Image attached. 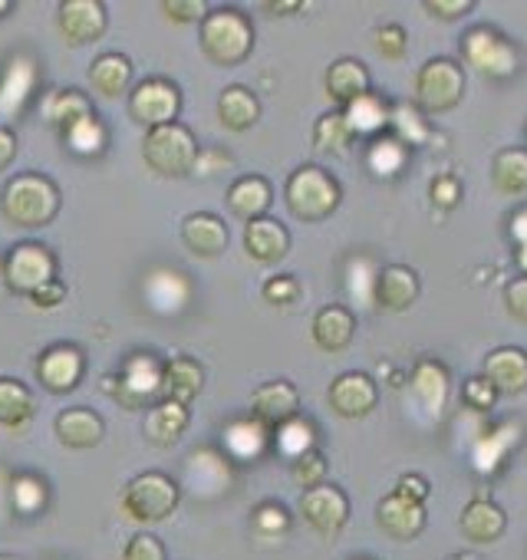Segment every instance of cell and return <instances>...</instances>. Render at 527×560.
I'll return each instance as SVG.
<instances>
[{
	"label": "cell",
	"mask_w": 527,
	"mask_h": 560,
	"mask_svg": "<svg viewBox=\"0 0 527 560\" xmlns=\"http://www.w3.org/2000/svg\"><path fill=\"white\" fill-rule=\"evenodd\" d=\"M429 198H432L435 208L448 211V208H455L461 201V182L455 175H438L432 182V188H429Z\"/></svg>",
	"instance_id": "f5cc1de1"
},
{
	"label": "cell",
	"mask_w": 527,
	"mask_h": 560,
	"mask_svg": "<svg viewBox=\"0 0 527 560\" xmlns=\"http://www.w3.org/2000/svg\"><path fill=\"white\" fill-rule=\"evenodd\" d=\"M188 429V406H178L172 399H159L145 416V439L159 448L175 445Z\"/></svg>",
	"instance_id": "484cf974"
},
{
	"label": "cell",
	"mask_w": 527,
	"mask_h": 560,
	"mask_svg": "<svg viewBox=\"0 0 527 560\" xmlns=\"http://www.w3.org/2000/svg\"><path fill=\"white\" fill-rule=\"evenodd\" d=\"M271 198H274V191H271V185L264 175H244L227 188V208L237 218H244V224L268 214Z\"/></svg>",
	"instance_id": "d4e9b609"
},
{
	"label": "cell",
	"mask_w": 527,
	"mask_h": 560,
	"mask_svg": "<svg viewBox=\"0 0 527 560\" xmlns=\"http://www.w3.org/2000/svg\"><path fill=\"white\" fill-rule=\"evenodd\" d=\"M448 560H478V557H471V553H455V557H448Z\"/></svg>",
	"instance_id": "e7e4bbea"
},
{
	"label": "cell",
	"mask_w": 527,
	"mask_h": 560,
	"mask_svg": "<svg viewBox=\"0 0 527 560\" xmlns=\"http://www.w3.org/2000/svg\"><path fill=\"white\" fill-rule=\"evenodd\" d=\"M4 284L14 294H37L40 288H47L50 280H57V257L50 247L37 244V241H21L8 250L4 257Z\"/></svg>",
	"instance_id": "8992f818"
},
{
	"label": "cell",
	"mask_w": 527,
	"mask_h": 560,
	"mask_svg": "<svg viewBox=\"0 0 527 560\" xmlns=\"http://www.w3.org/2000/svg\"><path fill=\"white\" fill-rule=\"evenodd\" d=\"M14 159H17V132L0 126V172H4Z\"/></svg>",
	"instance_id": "680465c9"
},
{
	"label": "cell",
	"mask_w": 527,
	"mask_h": 560,
	"mask_svg": "<svg viewBox=\"0 0 527 560\" xmlns=\"http://www.w3.org/2000/svg\"><path fill=\"white\" fill-rule=\"evenodd\" d=\"M376 521L379 527L396 537V540H412L425 530V504H415L402 494H386L379 501V511H376Z\"/></svg>",
	"instance_id": "d6986e66"
},
{
	"label": "cell",
	"mask_w": 527,
	"mask_h": 560,
	"mask_svg": "<svg viewBox=\"0 0 527 560\" xmlns=\"http://www.w3.org/2000/svg\"><path fill=\"white\" fill-rule=\"evenodd\" d=\"M517 267L527 273V244H520V247H517Z\"/></svg>",
	"instance_id": "6125c7cd"
},
{
	"label": "cell",
	"mask_w": 527,
	"mask_h": 560,
	"mask_svg": "<svg viewBox=\"0 0 527 560\" xmlns=\"http://www.w3.org/2000/svg\"><path fill=\"white\" fill-rule=\"evenodd\" d=\"M204 386V370L201 363L188 357H175L162 366V399H172L178 406H191Z\"/></svg>",
	"instance_id": "cb8c5ba5"
},
{
	"label": "cell",
	"mask_w": 527,
	"mask_h": 560,
	"mask_svg": "<svg viewBox=\"0 0 527 560\" xmlns=\"http://www.w3.org/2000/svg\"><path fill=\"white\" fill-rule=\"evenodd\" d=\"M244 250L257 260V264H274L291 250V234L278 218H257L244 224Z\"/></svg>",
	"instance_id": "ac0fdd59"
},
{
	"label": "cell",
	"mask_w": 527,
	"mask_h": 560,
	"mask_svg": "<svg viewBox=\"0 0 527 560\" xmlns=\"http://www.w3.org/2000/svg\"><path fill=\"white\" fill-rule=\"evenodd\" d=\"M520 439V425L514 422H504V425H494L491 432H484L475 448H471V465L481 471V475H494L497 465L507 458V452L514 448V442Z\"/></svg>",
	"instance_id": "f546056e"
},
{
	"label": "cell",
	"mask_w": 527,
	"mask_h": 560,
	"mask_svg": "<svg viewBox=\"0 0 527 560\" xmlns=\"http://www.w3.org/2000/svg\"><path fill=\"white\" fill-rule=\"evenodd\" d=\"M347 126L353 129V136H383V129H389V106L383 96L366 93L356 103H350L343 109Z\"/></svg>",
	"instance_id": "e575fe53"
},
{
	"label": "cell",
	"mask_w": 527,
	"mask_h": 560,
	"mask_svg": "<svg viewBox=\"0 0 527 560\" xmlns=\"http://www.w3.org/2000/svg\"><path fill=\"white\" fill-rule=\"evenodd\" d=\"M511 237L517 241V247L527 244V208L514 211V218H511Z\"/></svg>",
	"instance_id": "91938a15"
},
{
	"label": "cell",
	"mask_w": 527,
	"mask_h": 560,
	"mask_svg": "<svg viewBox=\"0 0 527 560\" xmlns=\"http://www.w3.org/2000/svg\"><path fill=\"white\" fill-rule=\"evenodd\" d=\"M254 47V27L250 21L234 8L208 11L201 21V50L218 67H237L250 57Z\"/></svg>",
	"instance_id": "7a4b0ae2"
},
{
	"label": "cell",
	"mask_w": 527,
	"mask_h": 560,
	"mask_svg": "<svg viewBox=\"0 0 527 560\" xmlns=\"http://www.w3.org/2000/svg\"><path fill=\"white\" fill-rule=\"evenodd\" d=\"M301 409V393L294 383L288 380H274V383H264L254 389L250 396V412L257 422H264L268 429H278L281 422L294 419Z\"/></svg>",
	"instance_id": "5bb4252c"
},
{
	"label": "cell",
	"mask_w": 527,
	"mask_h": 560,
	"mask_svg": "<svg viewBox=\"0 0 527 560\" xmlns=\"http://www.w3.org/2000/svg\"><path fill=\"white\" fill-rule=\"evenodd\" d=\"M419 298V273L406 264H389L376 273V288H373V301L389 311L399 314L406 307H412Z\"/></svg>",
	"instance_id": "2e32d148"
},
{
	"label": "cell",
	"mask_w": 527,
	"mask_h": 560,
	"mask_svg": "<svg viewBox=\"0 0 527 560\" xmlns=\"http://www.w3.org/2000/svg\"><path fill=\"white\" fill-rule=\"evenodd\" d=\"M44 116L67 136L70 129H77L83 119L96 116L93 113V103L80 93V90H63V93H54L44 106Z\"/></svg>",
	"instance_id": "d590c367"
},
{
	"label": "cell",
	"mask_w": 527,
	"mask_h": 560,
	"mask_svg": "<svg viewBox=\"0 0 527 560\" xmlns=\"http://www.w3.org/2000/svg\"><path fill=\"white\" fill-rule=\"evenodd\" d=\"M181 241L195 257L211 260L227 247V224L221 218H214V214L195 211V214H188L181 221Z\"/></svg>",
	"instance_id": "ffe728a7"
},
{
	"label": "cell",
	"mask_w": 527,
	"mask_h": 560,
	"mask_svg": "<svg viewBox=\"0 0 527 560\" xmlns=\"http://www.w3.org/2000/svg\"><path fill=\"white\" fill-rule=\"evenodd\" d=\"M373 44H376V50H379L386 60H402V57H406L409 37H406V31H402L399 24H383V27L373 31Z\"/></svg>",
	"instance_id": "c3c4849f"
},
{
	"label": "cell",
	"mask_w": 527,
	"mask_h": 560,
	"mask_svg": "<svg viewBox=\"0 0 527 560\" xmlns=\"http://www.w3.org/2000/svg\"><path fill=\"white\" fill-rule=\"evenodd\" d=\"M14 11V4H11V0H0V18H8Z\"/></svg>",
	"instance_id": "be15d7a7"
},
{
	"label": "cell",
	"mask_w": 527,
	"mask_h": 560,
	"mask_svg": "<svg viewBox=\"0 0 527 560\" xmlns=\"http://www.w3.org/2000/svg\"><path fill=\"white\" fill-rule=\"evenodd\" d=\"M494 188L504 195H524L527 191V149H504L494 155L491 165Z\"/></svg>",
	"instance_id": "74e56055"
},
{
	"label": "cell",
	"mask_w": 527,
	"mask_h": 560,
	"mask_svg": "<svg viewBox=\"0 0 527 560\" xmlns=\"http://www.w3.org/2000/svg\"><path fill=\"white\" fill-rule=\"evenodd\" d=\"M389 129L393 136L409 149V145H422L429 142V126H425V113L419 106H393L389 109Z\"/></svg>",
	"instance_id": "b9f144b4"
},
{
	"label": "cell",
	"mask_w": 527,
	"mask_h": 560,
	"mask_svg": "<svg viewBox=\"0 0 527 560\" xmlns=\"http://www.w3.org/2000/svg\"><path fill=\"white\" fill-rule=\"evenodd\" d=\"M471 11H475L471 0H425V14H432L438 21H458Z\"/></svg>",
	"instance_id": "11a10c76"
},
{
	"label": "cell",
	"mask_w": 527,
	"mask_h": 560,
	"mask_svg": "<svg viewBox=\"0 0 527 560\" xmlns=\"http://www.w3.org/2000/svg\"><path fill=\"white\" fill-rule=\"evenodd\" d=\"M504 527H507L504 511L488 498H478L461 511V534L471 544H494L504 534Z\"/></svg>",
	"instance_id": "4316f807"
},
{
	"label": "cell",
	"mask_w": 527,
	"mask_h": 560,
	"mask_svg": "<svg viewBox=\"0 0 527 560\" xmlns=\"http://www.w3.org/2000/svg\"><path fill=\"white\" fill-rule=\"evenodd\" d=\"M122 560H168V553H165V544L155 537V534H136L129 544H126V550H122Z\"/></svg>",
	"instance_id": "816d5d0a"
},
{
	"label": "cell",
	"mask_w": 527,
	"mask_h": 560,
	"mask_svg": "<svg viewBox=\"0 0 527 560\" xmlns=\"http://www.w3.org/2000/svg\"><path fill=\"white\" fill-rule=\"evenodd\" d=\"M90 83L99 96L119 100L132 86V63L122 54H99L90 63Z\"/></svg>",
	"instance_id": "f1b7e54d"
},
{
	"label": "cell",
	"mask_w": 527,
	"mask_h": 560,
	"mask_svg": "<svg viewBox=\"0 0 527 560\" xmlns=\"http://www.w3.org/2000/svg\"><path fill=\"white\" fill-rule=\"evenodd\" d=\"M86 373V357L73 343H54L37 357V380L47 393H73L83 383Z\"/></svg>",
	"instance_id": "8fae6325"
},
{
	"label": "cell",
	"mask_w": 527,
	"mask_h": 560,
	"mask_svg": "<svg viewBox=\"0 0 527 560\" xmlns=\"http://www.w3.org/2000/svg\"><path fill=\"white\" fill-rule=\"evenodd\" d=\"M178 113H181V93L165 77H149L129 93V116L145 129L172 126Z\"/></svg>",
	"instance_id": "9c48e42d"
},
{
	"label": "cell",
	"mask_w": 527,
	"mask_h": 560,
	"mask_svg": "<svg viewBox=\"0 0 527 560\" xmlns=\"http://www.w3.org/2000/svg\"><path fill=\"white\" fill-rule=\"evenodd\" d=\"M379 389L366 373H343L330 383V406L343 419H363L376 409Z\"/></svg>",
	"instance_id": "9a60e30c"
},
{
	"label": "cell",
	"mask_w": 527,
	"mask_h": 560,
	"mask_svg": "<svg viewBox=\"0 0 527 560\" xmlns=\"http://www.w3.org/2000/svg\"><path fill=\"white\" fill-rule=\"evenodd\" d=\"M288 527H291V514L284 511V504H278V501H264V504L254 508V530H257V534L274 537V534H284Z\"/></svg>",
	"instance_id": "7dc6e473"
},
{
	"label": "cell",
	"mask_w": 527,
	"mask_h": 560,
	"mask_svg": "<svg viewBox=\"0 0 527 560\" xmlns=\"http://www.w3.org/2000/svg\"><path fill=\"white\" fill-rule=\"evenodd\" d=\"M47 504H50V488L40 475L21 471L11 478V508L21 517H37L40 511H47Z\"/></svg>",
	"instance_id": "8d00e7d4"
},
{
	"label": "cell",
	"mask_w": 527,
	"mask_h": 560,
	"mask_svg": "<svg viewBox=\"0 0 527 560\" xmlns=\"http://www.w3.org/2000/svg\"><path fill=\"white\" fill-rule=\"evenodd\" d=\"M204 465L208 468H201L198 458H188V481H191V491H198L201 498H214L218 491L231 485V468L214 452H204Z\"/></svg>",
	"instance_id": "f35d334b"
},
{
	"label": "cell",
	"mask_w": 527,
	"mask_h": 560,
	"mask_svg": "<svg viewBox=\"0 0 527 560\" xmlns=\"http://www.w3.org/2000/svg\"><path fill=\"white\" fill-rule=\"evenodd\" d=\"M34 412H37L34 393L14 376H0V429L17 432L31 425Z\"/></svg>",
	"instance_id": "83f0119b"
},
{
	"label": "cell",
	"mask_w": 527,
	"mask_h": 560,
	"mask_svg": "<svg viewBox=\"0 0 527 560\" xmlns=\"http://www.w3.org/2000/svg\"><path fill=\"white\" fill-rule=\"evenodd\" d=\"M264 11L268 14H297V11H304V4L301 0H291V4H264Z\"/></svg>",
	"instance_id": "94428289"
},
{
	"label": "cell",
	"mask_w": 527,
	"mask_h": 560,
	"mask_svg": "<svg viewBox=\"0 0 527 560\" xmlns=\"http://www.w3.org/2000/svg\"><path fill=\"white\" fill-rule=\"evenodd\" d=\"M461 399H465L468 409L488 412V409L497 402V389H494L484 376H471V380H465V386H461Z\"/></svg>",
	"instance_id": "681fc988"
},
{
	"label": "cell",
	"mask_w": 527,
	"mask_h": 560,
	"mask_svg": "<svg viewBox=\"0 0 527 560\" xmlns=\"http://www.w3.org/2000/svg\"><path fill=\"white\" fill-rule=\"evenodd\" d=\"M481 376L497 389V396H517L527 389V353L517 347H497L484 357Z\"/></svg>",
	"instance_id": "e0dca14e"
},
{
	"label": "cell",
	"mask_w": 527,
	"mask_h": 560,
	"mask_svg": "<svg viewBox=\"0 0 527 560\" xmlns=\"http://www.w3.org/2000/svg\"><path fill=\"white\" fill-rule=\"evenodd\" d=\"M353 129L347 126V116L343 113H327L317 119L314 126V145L317 152H330V155H340L353 145Z\"/></svg>",
	"instance_id": "ab89813d"
},
{
	"label": "cell",
	"mask_w": 527,
	"mask_h": 560,
	"mask_svg": "<svg viewBox=\"0 0 527 560\" xmlns=\"http://www.w3.org/2000/svg\"><path fill=\"white\" fill-rule=\"evenodd\" d=\"M504 307L514 320H524L527 324V273L514 277L511 284L504 288Z\"/></svg>",
	"instance_id": "db71d44e"
},
{
	"label": "cell",
	"mask_w": 527,
	"mask_h": 560,
	"mask_svg": "<svg viewBox=\"0 0 527 560\" xmlns=\"http://www.w3.org/2000/svg\"><path fill=\"white\" fill-rule=\"evenodd\" d=\"M218 119L224 129L231 132H247L250 126H257L260 119V103L250 90L244 86H227L221 96H218Z\"/></svg>",
	"instance_id": "1f68e13d"
},
{
	"label": "cell",
	"mask_w": 527,
	"mask_h": 560,
	"mask_svg": "<svg viewBox=\"0 0 527 560\" xmlns=\"http://www.w3.org/2000/svg\"><path fill=\"white\" fill-rule=\"evenodd\" d=\"M324 478H327V455H324L320 448H311V452H304L301 458H294V481H297L304 491L324 485Z\"/></svg>",
	"instance_id": "bcb514c9"
},
{
	"label": "cell",
	"mask_w": 527,
	"mask_h": 560,
	"mask_svg": "<svg viewBox=\"0 0 527 560\" xmlns=\"http://www.w3.org/2000/svg\"><path fill=\"white\" fill-rule=\"evenodd\" d=\"M396 494H402V498H409V501H415V504H425V498H429V481H425L422 475H415V471H406V475L396 481Z\"/></svg>",
	"instance_id": "9f6ffc18"
},
{
	"label": "cell",
	"mask_w": 527,
	"mask_h": 560,
	"mask_svg": "<svg viewBox=\"0 0 527 560\" xmlns=\"http://www.w3.org/2000/svg\"><path fill=\"white\" fill-rule=\"evenodd\" d=\"M0 211L17 228H27V231L47 228L60 211V188L54 178L40 172L14 175L4 185V191H0Z\"/></svg>",
	"instance_id": "6da1fadb"
},
{
	"label": "cell",
	"mask_w": 527,
	"mask_h": 560,
	"mask_svg": "<svg viewBox=\"0 0 527 560\" xmlns=\"http://www.w3.org/2000/svg\"><path fill=\"white\" fill-rule=\"evenodd\" d=\"M301 514L304 521L317 530V534H340L343 524L350 521V498L337 488V485H317L311 491H304L301 498Z\"/></svg>",
	"instance_id": "4fadbf2b"
},
{
	"label": "cell",
	"mask_w": 527,
	"mask_h": 560,
	"mask_svg": "<svg viewBox=\"0 0 527 560\" xmlns=\"http://www.w3.org/2000/svg\"><path fill=\"white\" fill-rule=\"evenodd\" d=\"M54 432L67 448H96L103 442V435H106V425H103L99 412H93L86 406H77V409H63L57 416Z\"/></svg>",
	"instance_id": "44dd1931"
},
{
	"label": "cell",
	"mask_w": 527,
	"mask_h": 560,
	"mask_svg": "<svg viewBox=\"0 0 527 560\" xmlns=\"http://www.w3.org/2000/svg\"><path fill=\"white\" fill-rule=\"evenodd\" d=\"M301 280L291 277V273H278V277H268L264 280V301L271 307H294L301 301Z\"/></svg>",
	"instance_id": "f6af8a7d"
},
{
	"label": "cell",
	"mask_w": 527,
	"mask_h": 560,
	"mask_svg": "<svg viewBox=\"0 0 527 560\" xmlns=\"http://www.w3.org/2000/svg\"><path fill=\"white\" fill-rule=\"evenodd\" d=\"M106 4L103 0H63L57 11V27L63 34L67 44L73 47H86L96 44L106 34Z\"/></svg>",
	"instance_id": "7c38bea8"
},
{
	"label": "cell",
	"mask_w": 527,
	"mask_h": 560,
	"mask_svg": "<svg viewBox=\"0 0 527 560\" xmlns=\"http://www.w3.org/2000/svg\"><path fill=\"white\" fill-rule=\"evenodd\" d=\"M142 155H145V165L155 175H162V178H185V175L195 172L201 152H198L195 136L181 122H172V126H159V129L145 132Z\"/></svg>",
	"instance_id": "3957f363"
},
{
	"label": "cell",
	"mask_w": 527,
	"mask_h": 560,
	"mask_svg": "<svg viewBox=\"0 0 527 560\" xmlns=\"http://www.w3.org/2000/svg\"><path fill=\"white\" fill-rule=\"evenodd\" d=\"M162 366L152 353H136L122 363L119 376H109L106 386L113 399L126 409H145L162 399Z\"/></svg>",
	"instance_id": "52a82bcc"
},
{
	"label": "cell",
	"mask_w": 527,
	"mask_h": 560,
	"mask_svg": "<svg viewBox=\"0 0 527 560\" xmlns=\"http://www.w3.org/2000/svg\"><path fill=\"white\" fill-rule=\"evenodd\" d=\"M461 54L468 60L471 70L491 77V80H504L517 70V50L511 47V40H504L497 31L491 27H475L465 34L461 40Z\"/></svg>",
	"instance_id": "30bf717a"
},
{
	"label": "cell",
	"mask_w": 527,
	"mask_h": 560,
	"mask_svg": "<svg viewBox=\"0 0 527 560\" xmlns=\"http://www.w3.org/2000/svg\"><path fill=\"white\" fill-rule=\"evenodd\" d=\"M409 386H412L415 402L425 409V416L438 419L448 402V370L435 360H422V363H415Z\"/></svg>",
	"instance_id": "7402d4cb"
},
{
	"label": "cell",
	"mask_w": 527,
	"mask_h": 560,
	"mask_svg": "<svg viewBox=\"0 0 527 560\" xmlns=\"http://www.w3.org/2000/svg\"><path fill=\"white\" fill-rule=\"evenodd\" d=\"M409 149L396 139V136H379L373 145H370V172L373 175H379V178H389V175H396L402 165H406V155Z\"/></svg>",
	"instance_id": "7bdbcfd3"
},
{
	"label": "cell",
	"mask_w": 527,
	"mask_h": 560,
	"mask_svg": "<svg viewBox=\"0 0 527 560\" xmlns=\"http://www.w3.org/2000/svg\"><path fill=\"white\" fill-rule=\"evenodd\" d=\"M284 198H288V208L301 221H324V218H330L340 208L343 191H340V182L327 168L304 165V168H297L288 178Z\"/></svg>",
	"instance_id": "277c9868"
},
{
	"label": "cell",
	"mask_w": 527,
	"mask_h": 560,
	"mask_svg": "<svg viewBox=\"0 0 527 560\" xmlns=\"http://www.w3.org/2000/svg\"><path fill=\"white\" fill-rule=\"evenodd\" d=\"M327 93L333 103H356L360 96L370 93V70L360 63V60H337L330 70H327Z\"/></svg>",
	"instance_id": "4dcf8cb0"
},
{
	"label": "cell",
	"mask_w": 527,
	"mask_h": 560,
	"mask_svg": "<svg viewBox=\"0 0 527 560\" xmlns=\"http://www.w3.org/2000/svg\"><path fill=\"white\" fill-rule=\"evenodd\" d=\"M311 334L317 340L320 350L327 353H340L350 347L353 334H356V317L350 307H340V304H330L324 311H317L314 324H311Z\"/></svg>",
	"instance_id": "603a6c76"
},
{
	"label": "cell",
	"mask_w": 527,
	"mask_h": 560,
	"mask_svg": "<svg viewBox=\"0 0 527 560\" xmlns=\"http://www.w3.org/2000/svg\"><path fill=\"white\" fill-rule=\"evenodd\" d=\"M0 560H21L17 553H0Z\"/></svg>",
	"instance_id": "03108f58"
},
{
	"label": "cell",
	"mask_w": 527,
	"mask_h": 560,
	"mask_svg": "<svg viewBox=\"0 0 527 560\" xmlns=\"http://www.w3.org/2000/svg\"><path fill=\"white\" fill-rule=\"evenodd\" d=\"M63 139H67V145L77 149L80 155H96V152H103V145H106V129H103V122H99L96 116H90V119H83L77 129H70Z\"/></svg>",
	"instance_id": "ee69618b"
},
{
	"label": "cell",
	"mask_w": 527,
	"mask_h": 560,
	"mask_svg": "<svg viewBox=\"0 0 527 560\" xmlns=\"http://www.w3.org/2000/svg\"><path fill=\"white\" fill-rule=\"evenodd\" d=\"M34 80H37L34 63H31L27 57H17V60L8 67L4 80H0V113L17 116V113L24 109V103H27V93H31Z\"/></svg>",
	"instance_id": "836d02e7"
},
{
	"label": "cell",
	"mask_w": 527,
	"mask_h": 560,
	"mask_svg": "<svg viewBox=\"0 0 527 560\" xmlns=\"http://www.w3.org/2000/svg\"><path fill=\"white\" fill-rule=\"evenodd\" d=\"M274 442H278L281 455L301 458L304 452L317 448V432H314V425H311L307 419L294 416V419H288V422H281V425L274 429Z\"/></svg>",
	"instance_id": "60d3db41"
},
{
	"label": "cell",
	"mask_w": 527,
	"mask_h": 560,
	"mask_svg": "<svg viewBox=\"0 0 527 560\" xmlns=\"http://www.w3.org/2000/svg\"><path fill=\"white\" fill-rule=\"evenodd\" d=\"M178 485L162 471H142L122 488V511L136 524H159L178 508Z\"/></svg>",
	"instance_id": "5b68a950"
},
{
	"label": "cell",
	"mask_w": 527,
	"mask_h": 560,
	"mask_svg": "<svg viewBox=\"0 0 527 560\" xmlns=\"http://www.w3.org/2000/svg\"><path fill=\"white\" fill-rule=\"evenodd\" d=\"M208 4L201 0H165L162 4V14L172 21V24H201L208 18Z\"/></svg>",
	"instance_id": "f907efd6"
},
{
	"label": "cell",
	"mask_w": 527,
	"mask_h": 560,
	"mask_svg": "<svg viewBox=\"0 0 527 560\" xmlns=\"http://www.w3.org/2000/svg\"><path fill=\"white\" fill-rule=\"evenodd\" d=\"M465 96V73L455 60L435 57L415 73V106L422 113H445Z\"/></svg>",
	"instance_id": "ba28073f"
},
{
	"label": "cell",
	"mask_w": 527,
	"mask_h": 560,
	"mask_svg": "<svg viewBox=\"0 0 527 560\" xmlns=\"http://www.w3.org/2000/svg\"><path fill=\"white\" fill-rule=\"evenodd\" d=\"M268 439H271V429L264 425V422H257V419H237V422H231L221 432L224 448L231 455H237V458H247V462L264 455V448H268Z\"/></svg>",
	"instance_id": "d6a6232c"
},
{
	"label": "cell",
	"mask_w": 527,
	"mask_h": 560,
	"mask_svg": "<svg viewBox=\"0 0 527 560\" xmlns=\"http://www.w3.org/2000/svg\"><path fill=\"white\" fill-rule=\"evenodd\" d=\"M67 301V288L60 284V280H50L47 288H40L37 294H31V304L40 307V311H54Z\"/></svg>",
	"instance_id": "6f0895ef"
}]
</instances>
